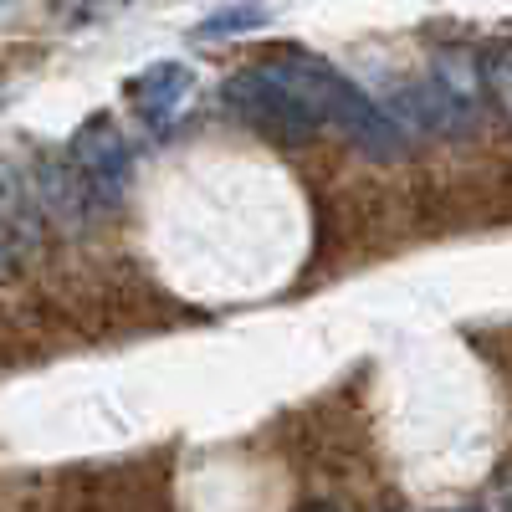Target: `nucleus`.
<instances>
[{
    "instance_id": "f257e3e1",
    "label": "nucleus",
    "mask_w": 512,
    "mask_h": 512,
    "mask_svg": "<svg viewBox=\"0 0 512 512\" xmlns=\"http://www.w3.org/2000/svg\"><path fill=\"white\" fill-rule=\"evenodd\" d=\"M267 67H272V77L282 82V88L308 108V118L318 128H338V134H344L349 144H359L369 159H400L410 149L405 128L390 118V108H379L369 93H359L333 62L287 47Z\"/></svg>"
},
{
    "instance_id": "f03ea898",
    "label": "nucleus",
    "mask_w": 512,
    "mask_h": 512,
    "mask_svg": "<svg viewBox=\"0 0 512 512\" xmlns=\"http://www.w3.org/2000/svg\"><path fill=\"white\" fill-rule=\"evenodd\" d=\"M226 103H231L236 118H241L246 128H256L262 139H277V144H292V149L308 144V139H318V123H313L308 108L272 77L267 62L236 72V77L226 82Z\"/></svg>"
},
{
    "instance_id": "7ed1b4c3",
    "label": "nucleus",
    "mask_w": 512,
    "mask_h": 512,
    "mask_svg": "<svg viewBox=\"0 0 512 512\" xmlns=\"http://www.w3.org/2000/svg\"><path fill=\"white\" fill-rule=\"evenodd\" d=\"M31 180H36V195H41L47 221H57L62 231H88L108 210L103 195L88 185V175H82L72 159H41Z\"/></svg>"
},
{
    "instance_id": "20e7f679",
    "label": "nucleus",
    "mask_w": 512,
    "mask_h": 512,
    "mask_svg": "<svg viewBox=\"0 0 512 512\" xmlns=\"http://www.w3.org/2000/svg\"><path fill=\"white\" fill-rule=\"evenodd\" d=\"M67 159L82 169V175H88V185L103 195V205H113V200L123 195V185H128V144H123V134H118L113 123L93 118V123L72 139Z\"/></svg>"
},
{
    "instance_id": "39448f33",
    "label": "nucleus",
    "mask_w": 512,
    "mask_h": 512,
    "mask_svg": "<svg viewBox=\"0 0 512 512\" xmlns=\"http://www.w3.org/2000/svg\"><path fill=\"white\" fill-rule=\"evenodd\" d=\"M0 241L11 251H36L47 241V210H41L36 180L0 164Z\"/></svg>"
},
{
    "instance_id": "423d86ee",
    "label": "nucleus",
    "mask_w": 512,
    "mask_h": 512,
    "mask_svg": "<svg viewBox=\"0 0 512 512\" xmlns=\"http://www.w3.org/2000/svg\"><path fill=\"white\" fill-rule=\"evenodd\" d=\"M190 88H195L190 67H180V62H154L149 72H139L134 82H128V103L139 108V118L164 123L169 113L190 98Z\"/></svg>"
},
{
    "instance_id": "0eeeda50",
    "label": "nucleus",
    "mask_w": 512,
    "mask_h": 512,
    "mask_svg": "<svg viewBox=\"0 0 512 512\" xmlns=\"http://www.w3.org/2000/svg\"><path fill=\"white\" fill-rule=\"evenodd\" d=\"M431 82L446 93V98H456L466 113L477 108V98L487 93V82H482V57H472V52H456V47H446V52H436V62H431Z\"/></svg>"
},
{
    "instance_id": "6e6552de",
    "label": "nucleus",
    "mask_w": 512,
    "mask_h": 512,
    "mask_svg": "<svg viewBox=\"0 0 512 512\" xmlns=\"http://www.w3.org/2000/svg\"><path fill=\"white\" fill-rule=\"evenodd\" d=\"M267 26V6H256V0H241V6H221V11H210L195 36L200 41H221V36H241V31H262Z\"/></svg>"
},
{
    "instance_id": "1a4fd4ad",
    "label": "nucleus",
    "mask_w": 512,
    "mask_h": 512,
    "mask_svg": "<svg viewBox=\"0 0 512 512\" xmlns=\"http://www.w3.org/2000/svg\"><path fill=\"white\" fill-rule=\"evenodd\" d=\"M482 82H487V98L497 103V113L512 123V47H487L482 52Z\"/></svg>"
},
{
    "instance_id": "9d476101",
    "label": "nucleus",
    "mask_w": 512,
    "mask_h": 512,
    "mask_svg": "<svg viewBox=\"0 0 512 512\" xmlns=\"http://www.w3.org/2000/svg\"><path fill=\"white\" fill-rule=\"evenodd\" d=\"M6 277H11V246L0 241V282H6Z\"/></svg>"
},
{
    "instance_id": "9b49d317",
    "label": "nucleus",
    "mask_w": 512,
    "mask_h": 512,
    "mask_svg": "<svg viewBox=\"0 0 512 512\" xmlns=\"http://www.w3.org/2000/svg\"><path fill=\"white\" fill-rule=\"evenodd\" d=\"M451 512H482V507H451Z\"/></svg>"
},
{
    "instance_id": "f8f14e48",
    "label": "nucleus",
    "mask_w": 512,
    "mask_h": 512,
    "mask_svg": "<svg viewBox=\"0 0 512 512\" xmlns=\"http://www.w3.org/2000/svg\"><path fill=\"white\" fill-rule=\"evenodd\" d=\"M308 512H328V507H308Z\"/></svg>"
}]
</instances>
